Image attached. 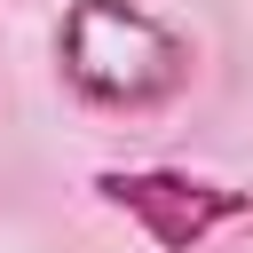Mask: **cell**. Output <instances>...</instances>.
<instances>
[{"label":"cell","mask_w":253,"mask_h":253,"mask_svg":"<svg viewBox=\"0 0 253 253\" xmlns=\"http://www.w3.org/2000/svg\"><path fill=\"white\" fill-rule=\"evenodd\" d=\"M55 63L103 111H150L190 79V47L134 0H71L55 24Z\"/></svg>","instance_id":"obj_1"},{"label":"cell","mask_w":253,"mask_h":253,"mask_svg":"<svg viewBox=\"0 0 253 253\" xmlns=\"http://www.w3.org/2000/svg\"><path fill=\"white\" fill-rule=\"evenodd\" d=\"M95 198L119 206L158 253H190V245H206L221 221L245 213L237 190L198 182V174H166V166H142V174H95Z\"/></svg>","instance_id":"obj_2"}]
</instances>
